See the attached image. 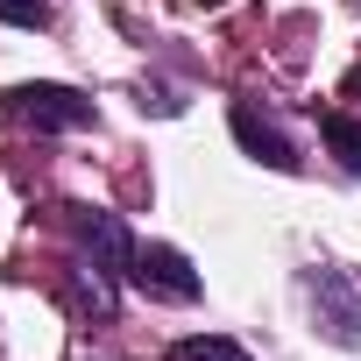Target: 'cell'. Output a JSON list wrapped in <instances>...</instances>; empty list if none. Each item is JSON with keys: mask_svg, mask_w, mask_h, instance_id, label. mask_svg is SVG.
Wrapping results in <instances>:
<instances>
[{"mask_svg": "<svg viewBox=\"0 0 361 361\" xmlns=\"http://www.w3.org/2000/svg\"><path fill=\"white\" fill-rule=\"evenodd\" d=\"M71 234H78V269H85V283H92V312H114V290H121V276L135 269V234H128V220L121 213H106V206H71Z\"/></svg>", "mask_w": 361, "mask_h": 361, "instance_id": "cell-1", "label": "cell"}, {"mask_svg": "<svg viewBox=\"0 0 361 361\" xmlns=\"http://www.w3.org/2000/svg\"><path fill=\"white\" fill-rule=\"evenodd\" d=\"M8 114H15V121H29L36 135L92 128V99H78L71 85H15V92H8Z\"/></svg>", "mask_w": 361, "mask_h": 361, "instance_id": "cell-2", "label": "cell"}, {"mask_svg": "<svg viewBox=\"0 0 361 361\" xmlns=\"http://www.w3.org/2000/svg\"><path fill=\"white\" fill-rule=\"evenodd\" d=\"M128 283H135V290H149V298H170V305H199V290H206V283H199V269L177 255L170 241H142V248H135Z\"/></svg>", "mask_w": 361, "mask_h": 361, "instance_id": "cell-3", "label": "cell"}, {"mask_svg": "<svg viewBox=\"0 0 361 361\" xmlns=\"http://www.w3.org/2000/svg\"><path fill=\"white\" fill-rule=\"evenodd\" d=\"M227 121H234V142H241L255 163H269V170H298V156H290V142L276 135V121H262L248 99H234V114H227Z\"/></svg>", "mask_w": 361, "mask_h": 361, "instance_id": "cell-4", "label": "cell"}, {"mask_svg": "<svg viewBox=\"0 0 361 361\" xmlns=\"http://www.w3.org/2000/svg\"><path fill=\"white\" fill-rule=\"evenodd\" d=\"M319 135H326V149H333L347 170H361V121H354V114H319Z\"/></svg>", "mask_w": 361, "mask_h": 361, "instance_id": "cell-5", "label": "cell"}, {"mask_svg": "<svg viewBox=\"0 0 361 361\" xmlns=\"http://www.w3.org/2000/svg\"><path fill=\"white\" fill-rule=\"evenodd\" d=\"M170 361H248L234 340H220V333H192V340H177L170 347Z\"/></svg>", "mask_w": 361, "mask_h": 361, "instance_id": "cell-6", "label": "cell"}, {"mask_svg": "<svg viewBox=\"0 0 361 361\" xmlns=\"http://www.w3.org/2000/svg\"><path fill=\"white\" fill-rule=\"evenodd\" d=\"M0 22H15V29H43V22H50V0H0Z\"/></svg>", "mask_w": 361, "mask_h": 361, "instance_id": "cell-7", "label": "cell"}, {"mask_svg": "<svg viewBox=\"0 0 361 361\" xmlns=\"http://www.w3.org/2000/svg\"><path fill=\"white\" fill-rule=\"evenodd\" d=\"M340 92H347V99H361V64L347 71V85H340Z\"/></svg>", "mask_w": 361, "mask_h": 361, "instance_id": "cell-8", "label": "cell"}]
</instances>
